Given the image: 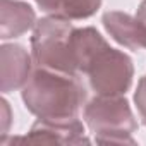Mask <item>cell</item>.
Here are the masks:
<instances>
[{"label":"cell","instance_id":"6da1fadb","mask_svg":"<svg viewBox=\"0 0 146 146\" xmlns=\"http://www.w3.org/2000/svg\"><path fill=\"white\" fill-rule=\"evenodd\" d=\"M21 96L33 115L50 120L76 119L88 102L81 76L38 65L23 86Z\"/></svg>","mask_w":146,"mask_h":146},{"label":"cell","instance_id":"7a4b0ae2","mask_svg":"<svg viewBox=\"0 0 146 146\" xmlns=\"http://www.w3.org/2000/svg\"><path fill=\"white\" fill-rule=\"evenodd\" d=\"M74 29L76 28L69 19L57 16H46L36 21L31 36L35 64L52 70L78 74V64L72 48Z\"/></svg>","mask_w":146,"mask_h":146},{"label":"cell","instance_id":"3957f363","mask_svg":"<svg viewBox=\"0 0 146 146\" xmlns=\"http://www.w3.org/2000/svg\"><path fill=\"white\" fill-rule=\"evenodd\" d=\"M83 115L96 143H136L132 134L137 131V120L124 95H96L86 102Z\"/></svg>","mask_w":146,"mask_h":146},{"label":"cell","instance_id":"277c9868","mask_svg":"<svg viewBox=\"0 0 146 146\" xmlns=\"http://www.w3.org/2000/svg\"><path fill=\"white\" fill-rule=\"evenodd\" d=\"M81 76L95 95H125L132 84L134 64L127 53L105 43L83 65Z\"/></svg>","mask_w":146,"mask_h":146},{"label":"cell","instance_id":"5b68a950","mask_svg":"<svg viewBox=\"0 0 146 146\" xmlns=\"http://www.w3.org/2000/svg\"><path fill=\"white\" fill-rule=\"evenodd\" d=\"M28 143H41V144H88L90 139L84 134L83 122L76 119L65 120H50V119H38L28 136L23 137Z\"/></svg>","mask_w":146,"mask_h":146},{"label":"cell","instance_id":"8992f818","mask_svg":"<svg viewBox=\"0 0 146 146\" xmlns=\"http://www.w3.org/2000/svg\"><path fill=\"white\" fill-rule=\"evenodd\" d=\"M33 72V58L23 45L4 43L0 46V90L11 93L23 90Z\"/></svg>","mask_w":146,"mask_h":146},{"label":"cell","instance_id":"52a82bcc","mask_svg":"<svg viewBox=\"0 0 146 146\" xmlns=\"http://www.w3.org/2000/svg\"><path fill=\"white\" fill-rule=\"evenodd\" d=\"M102 23L107 33L122 46L129 50H143L146 48V26L134 16L120 11L105 12Z\"/></svg>","mask_w":146,"mask_h":146},{"label":"cell","instance_id":"ba28073f","mask_svg":"<svg viewBox=\"0 0 146 146\" xmlns=\"http://www.w3.org/2000/svg\"><path fill=\"white\" fill-rule=\"evenodd\" d=\"M36 24L33 7L21 0H0V38L11 40L24 35Z\"/></svg>","mask_w":146,"mask_h":146},{"label":"cell","instance_id":"9c48e42d","mask_svg":"<svg viewBox=\"0 0 146 146\" xmlns=\"http://www.w3.org/2000/svg\"><path fill=\"white\" fill-rule=\"evenodd\" d=\"M102 5V0H58L55 14L57 17H64L69 21L88 19Z\"/></svg>","mask_w":146,"mask_h":146},{"label":"cell","instance_id":"30bf717a","mask_svg":"<svg viewBox=\"0 0 146 146\" xmlns=\"http://www.w3.org/2000/svg\"><path fill=\"white\" fill-rule=\"evenodd\" d=\"M134 103H136V108L139 112L143 124L146 125V76H143L137 83V88L134 93Z\"/></svg>","mask_w":146,"mask_h":146},{"label":"cell","instance_id":"8fae6325","mask_svg":"<svg viewBox=\"0 0 146 146\" xmlns=\"http://www.w3.org/2000/svg\"><path fill=\"white\" fill-rule=\"evenodd\" d=\"M35 2L38 4V7L48 14V16H53L55 14V9H57V4H58V0H35Z\"/></svg>","mask_w":146,"mask_h":146},{"label":"cell","instance_id":"7c38bea8","mask_svg":"<svg viewBox=\"0 0 146 146\" xmlns=\"http://www.w3.org/2000/svg\"><path fill=\"white\" fill-rule=\"evenodd\" d=\"M136 17L146 26V0H143V2L139 4V7H137V14H136Z\"/></svg>","mask_w":146,"mask_h":146}]
</instances>
